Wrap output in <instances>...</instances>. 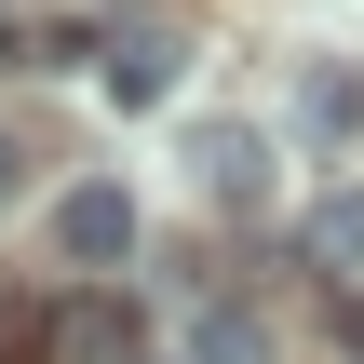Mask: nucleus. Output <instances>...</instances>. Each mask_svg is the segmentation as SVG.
Instances as JSON below:
<instances>
[{
    "instance_id": "1",
    "label": "nucleus",
    "mask_w": 364,
    "mask_h": 364,
    "mask_svg": "<svg viewBox=\"0 0 364 364\" xmlns=\"http://www.w3.org/2000/svg\"><path fill=\"white\" fill-rule=\"evenodd\" d=\"M189 189H203L216 216H257V203H270V135H243V122H203V135H189Z\"/></svg>"
},
{
    "instance_id": "2",
    "label": "nucleus",
    "mask_w": 364,
    "mask_h": 364,
    "mask_svg": "<svg viewBox=\"0 0 364 364\" xmlns=\"http://www.w3.org/2000/svg\"><path fill=\"white\" fill-rule=\"evenodd\" d=\"M95 81H108V108H162V95L189 81V41H176V27H108Z\"/></svg>"
},
{
    "instance_id": "3",
    "label": "nucleus",
    "mask_w": 364,
    "mask_h": 364,
    "mask_svg": "<svg viewBox=\"0 0 364 364\" xmlns=\"http://www.w3.org/2000/svg\"><path fill=\"white\" fill-rule=\"evenodd\" d=\"M54 257H81V270L135 257V189H122V176H81V189L54 203Z\"/></svg>"
},
{
    "instance_id": "4",
    "label": "nucleus",
    "mask_w": 364,
    "mask_h": 364,
    "mask_svg": "<svg viewBox=\"0 0 364 364\" xmlns=\"http://www.w3.org/2000/svg\"><path fill=\"white\" fill-rule=\"evenodd\" d=\"M41 351H54V364H135V324H122V311H108V297H68V311H54V338H41Z\"/></svg>"
},
{
    "instance_id": "5",
    "label": "nucleus",
    "mask_w": 364,
    "mask_h": 364,
    "mask_svg": "<svg viewBox=\"0 0 364 364\" xmlns=\"http://www.w3.org/2000/svg\"><path fill=\"white\" fill-rule=\"evenodd\" d=\"M297 257H311V270H364V189H324V203L297 216Z\"/></svg>"
},
{
    "instance_id": "6",
    "label": "nucleus",
    "mask_w": 364,
    "mask_h": 364,
    "mask_svg": "<svg viewBox=\"0 0 364 364\" xmlns=\"http://www.w3.org/2000/svg\"><path fill=\"white\" fill-rule=\"evenodd\" d=\"M189 364H270V324H257L243 297H216V311L189 324Z\"/></svg>"
},
{
    "instance_id": "7",
    "label": "nucleus",
    "mask_w": 364,
    "mask_h": 364,
    "mask_svg": "<svg viewBox=\"0 0 364 364\" xmlns=\"http://www.w3.org/2000/svg\"><path fill=\"white\" fill-rule=\"evenodd\" d=\"M297 122H311V135H351L364 122V68H311V81H297Z\"/></svg>"
},
{
    "instance_id": "8",
    "label": "nucleus",
    "mask_w": 364,
    "mask_h": 364,
    "mask_svg": "<svg viewBox=\"0 0 364 364\" xmlns=\"http://www.w3.org/2000/svg\"><path fill=\"white\" fill-rule=\"evenodd\" d=\"M14 176H27V149H14V135H0V203H14Z\"/></svg>"
}]
</instances>
